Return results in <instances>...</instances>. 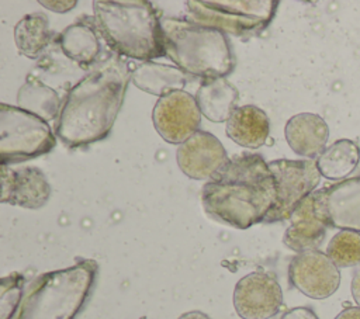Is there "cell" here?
Here are the masks:
<instances>
[{
    "label": "cell",
    "mask_w": 360,
    "mask_h": 319,
    "mask_svg": "<svg viewBox=\"0 0 360 319\" xmlns=\"http://www.w3.org/2000/svg\"><path fill=\"white\" fill-rule=\"evenodd\" d=\"M129 80L128 62L110 55L72 86L55 121L60 142L80 148L104 139L112 129Z\"/></svg>",
    "instance_id": "obj_1"
},
{
    "label": "cell",
    "mask_w": 360,
    "mask_h": 319,
    "mask_svg": "<svg viewBox=\"0 0 360 319\" xmlns=\"http://www.w3.org/2000/svg\"><path fill=\"white\" fill-rule=\"evenodd\" d=\"M274 201L273 174L269 163L257 153L231 157L201 190L207 215L238 229L264 222Z\"/></svg>",
    "instance_id": "obj_2"
},
{
    "label": "cell",
    "mask_w": 360,
    "mask_h": 319,
    "mask_svg": "<svg viewBox=\"0 0 360 319\" xmlns=\"http://www.w3.org/2000/svg\"><path fill=\"white\" fill-rule=\"evenodd\" d=\"M94 22L105 44L120 56L150 60L166 56L162 18L146 0H96Z\"/></svg>",
    "instance_id": "obj_3"
},
{
    "label": "cell",
    "mask_w": 360,
    "mask_h": 319,
    "mask_svg": "<svg viewBox=\"0 0 360 319\" xmlns=\"http://www.w3.org/2000/svg\"><path fill=\"white\" fill-rule=\"evenodd\" d=\"M98 264L82 259L76 264L39 274L24 289L13 319H75L96 282Z\"/></svg>",
    "instance_id": "obj_4"
},
{
    "label": "cell",
    "mask_w": 360,
    "mask_h": 319,
    "mask_svg": "<svg viewBox=\"0 0 360 319\" xmlns=\"http://www.w3.org/2000/svg\"><path fill=\"white\" fill-rule=\"evenodd\" d=\"M162 34L166 56L186 74L202 80L226 77L235 67L229 39L217 28L165 17Z\"/></svg>",
    "instance_id": "obj_5"
},
{
    "label": "cell",
    "mask_w": 360,
    "mask_h": 319,
    "mask_svg": "<svg viewBox=\"0 0 360 319\" xmlns=\"http://www.w3.org/2000/svg\"><path fill=\"white\" fill-rule=\"evenodd\" d=\"M191 21L238 37L257 35L273 21L274 0H191L186 1Z\"/></svg>",
    "instance_id": "obj_6"
},
{
    "label": "cell",
    "mask_w": 360,
    "mask_h": 319,
    "mask_svg": "<svg viewBox=\"0 0 360 319\" xmlns=\"http://www.w3.org/2000/svg\"><path fill=\"white\" fill-rule=\"evenodd\" d=\"M56 138L49 124L18 105L0 104L1 164L21 163L49 153Z\"/></svg>",
    "instance_id": "obj_7"
},
{
    "label": "cell",
    "mask_w": 360,
    "mask_h": 319,
    "mask_svg": "<svg viewBox=\"0 0 360 319\" xmlns=\"http://www.w3.org/2000/svg\"><path fill=\"white\" fill-rule=\"evenodd\" d=\"M269 169L276 184V201L264 222L273 223L290 219L297 207L315 191L321 173L311 159H276L269 162Z\"/></svg>",
    "instance_id": "obj_8"
},
{
    "label": "cell",
    "mask_w": 360,
    "mask_h": 319,
    "mask_svg": "<svg viewBox=\"0 0 360 319\" xmlns=\"http://www.w3.org/2000/svg\"><path fill=\"white\" fill-rule=\"evenodd\" d=\"M316 215L328 228L360 233V176L311 194Z\"/></svg>",
    "instance_id": "obj_9"
},
{
    "label": "cell",
    "mask_w": 360,
    "mask_h": 319,
    "mask_svg": "<svg viewBox=\"0 0 360 319\" xmlns=\"http://www.w3.org/2000/svg\"><path fill=\"white\" fill-rule=\"evenodd\" d=\"M152 121L166 142L180 145L200 131L201 111L195 97L179 90L158 98L152 111Z\"/></svg>",
    "instance_id": "obj_10"
},
{
    "label": "cell",
    "mask_w": 360,
    "mask_h": 319,
    "mask_svg": "<svg viewBox=\"0 0 360 319\" xmlns=\"http://www.w3.org/2000/svg\"><path fill=\"white\" fill-rule=\"evenodd\" d=\"M288 280L294 288L312 299H325L340 284L339 267L321 250L297 253L288 266Z\"/></svg>",
    "instance_id": "obj_11"
},
{
    "label": "cell",
    "mask_w": 360,
    "mask_h": 319,
    "mask_svg": "<svg viewBox=\"0 0 360 319\" xmlns=\"http://www.w3.org/2000/svg\"><path fill=\"white\" fill-rule=\"evenodd\" d=\"M281 305V287L269 273H249L235 285L233 306L242 319H270L278 313Z\"/></svg>",
    "instance_id": "obj_12"
},
{
    "label": "cell",
    "mask_w": 360,
    "mask_h": 319,
    "mask_svg": "<svg viewBox=\"0 0 360 319\" xmlns=\"http://www.w3.org/2000/svg\"><path fill=\"white\" fill-rule=\"evenodd\" d=\"M176 159L180 170L190 178H211L229 157L221 141L207 131H197L179 145Z\"/></svg>",
    "instance_id": "obj_13"
},
{
    "label": "cell",
    "mask_w": 360,
    "mask_h": 319,
    "mask_svg": "<svg viewBox=\"0 0 360 319\" xmlns=\"http://www.w3.org/2000/svg\"><path fill=\"white\" fill-rule=\"evenodd\" d=\"M0 171L1 202L27 209H38L48 202L51 185L41 169L32 166L11 169L8 164H1Z\"/></svg>",
    "instance_id": "obj_14"
},
{
    "label": "cell",
    "mask_w": 360,
    "mask_h": 319,
    "mask_svg": "<svg viewBox=\"0 0 360 319\" xmlns=\"http://www.w3.org/2000/svg\"><path fill=\"white\" fill-rule=\"evenodd\" d=\"M284 135L294 153L304 157H318L326 149L329 128L321 115L300 112L287 121Z\"/></svg>",
    "instance_id": "obj_15"
},
{
    "label": "cell",
    "mask_w": 360,
    "mask_h": 319,
    "mask_svg": "<svg viewBox=\"0 0 360 319\" xmlns=\"http://www.w3.org/2000/svg\"><path fill=\"white\" fill-rule=\"evenodd\" d=\"M326 229L328 226L316 215L309 195L290 216V226L284 232L283 242L297 253L316 250L325 239Z\"/></svg>",
    "instance_id": "obj_16"
},
{
    "label": "cell",
    "mask_w": 360,
    "mask_h": 319,
    "mask_svg": "<svg viewBox=\"0 0 360 319\" xmlns=\"http://www.w3.org/2000/svg\"><path fill=\"white\" fill-rule=\"evenodd\" d=\"M98 35L94 18L83 17L66 27L59 34L58 42L69 59L87 67L97 60L101 52Z\"/></svg>",
    "instance_id": "obj_17"
},
{
    "label": "cell",
    "mask_w": 360,
    "mask_h": 319,
    "mask_svg": "<svg viewBox=\"0 0 360 319\" xmlns=\"http://www.w3.org/2000/svg\"><path fill=\"white\" fill-rule=\"evenodd\" d=\"M269 132V117L256 105L236 107L226 121V135L243 148L256 149L263 146Z\"/></svg>",
    "instance_id": "obj_18"
},
{
    "label": "cell",
    "mask_w": 360,
    "mask_h": 319,
    "mask_svg": "<svg viewBox=\"0 0 360 319\" xmlns=\"http://www.w3.org/2000/svg\"><path fill=\"white\" fill-rule=\"evenodd\" d=\"M239 93L226 77L204 79L195 93V100L201 114L212 122L228 121L236 103Z\"/></svg>",
    "instance_id": "obj_19"
},
{
    "label": "cell",
    "mask_w": 360,
    "mask_h": 319,
    "mask_svg": "<svg viewBox=\"0 0 360 319\" xmlns=\"http://www.w3.org/2000/svg\"><path fill=\"white\" fill-rule=\"evenodd\" d=\"M131 80L139 90L162 97L183 90L187 77L177 66L146 60L131 70Z\"/></svg>",
    "instance_id": "obj_20"
},
{
    "label": "cell",
    "mask_w": 360,
    "mask_h": 319,
    "mask_svg": "<svg viewBox=\"0 0 360 319\" xmlns=\"http://www.w3.org/2000/svg\"><path fill=\"white\" fill-rule=\"evenodd\" d=\"M17 104L46 122L56 119L62 107L58 93L31 73L17 93Z\"/></svg>",
    "instance_id": "obj_21"
},
{
    "label": "cell",
    "mask_w": 360,
    "mask_h": 319,
    "mask_svg": "<svg viewBox=\"0 0 360 319\" xmlns=\"http://www.w3.org/2000/svg\"><path fill=\"white\" fill-rule=\"evenodd\" d=\"M359 160V145L350 139H338L328 146L315 162L321 176L342 181L357 167Z\"/></svg>",
    "instance_id": "obj_22"
},
{
    "label": "cell",
    "mask_w": 360,
    "mask_h": 319,
    "mask_svg": "<svg viewBox=\"0 0 360 319\" xmlns=\"http://www.w3.org/2000/svg\"><path fill=\"white\" fill-rule=\"evenodd\" d=\"M51 38L48 17L41 13L24 15L14 27V41L18 51L30 58H38Z\"/></svg>",
    "instance_id": "obj_23"
},
{
    "label": "cell",
    "mask_w": 360,
    "mask_h": 319,
    "mask_svg": "<svg viewBox=\"0 0 360 319\" xmlns=\"http://www.w3.org/2000/svg\"><path fill=\"white\" fill-rule=\"evenodd\" d=\"M326 254L338 267H354L360 264V233L339 230L328 243Z\"/></svg>",
    "instance_id": "obj_24"
},
{
    "label": "cell",
    "mask_w": 360,
    "mask_h": 319,
    "mask_svg": "<svg viewBox=\"0 0 360 319\" xmlns=\"http://www.w3.org/2000/svg\"><path fill=\"white\" fill-rule=\"evenodd\" d=\"M25 278L20 273H11L0 281V319H13L24 295Z\"/></svg>",
    "instance_id": "obj_25"
},
{
    "label": "cell",
    "mask_w": 360,
    "mask_h": 319,
    "mask_svg": "<svg viewBox=\"0 0 360 319\" xmlns=\"http://www.w3.org/2000/svg\"><path fill=\"white\" fill-rule=\"evenodd\" d=\"M280 319H319V318L311 308L297 306L284 312Z\"/></svg>",
    "instance_id": "obj_26"
},
{
    "label": "cell",
    "mask_w": 360,
    "mask_h": 319,
    "mask_svg": "<svg viewBox=\"0 0 360 319\" xmlns=\"http://www.w3.org/2000/svg\"><path fill=\"white\" fill-rule=\"evenodd\" d=\"M350 289H352V297H353L354 302L360 308V268H357L353 274Z\"/></svg>",
    "instance_id": "obj_27"
},
{
    "label": "cell",
    "mask_w": 360,
    "mask_h": 319,
    "mask_svg": "<svg viewBox=\"0 0 360 319\" xmlns=\"http://www.w3.org/2000/svg\"><path fill=\"white\" fill-rule=\"evenodd\" d=\"M335 319H360V308L359 306H347L342 312H339Z\"/></svg>",
    "instance_id": "obj_28"
},
{
    "label": "cell",
    "mask_w": 360,
    "mask_h": 319,
    "mask_svg": "<svg viewBox=\"0 0 360 319\" xmlns=\"http://www.w3.org/2000/svg\"><path fill=\"white\" fill-rule=\"evenodd\" d=\"M179 319H211V318L207 313H204V312L190 311V312H186V313L180 315Z\"/></svg>",
    "instance_id": "obj_29"
}]
</instances>
